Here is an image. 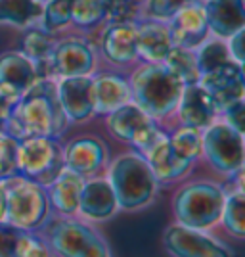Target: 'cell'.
<instances>
[{"instance_id":"23","label":"cell","mask_w":245,"mask_h":257,"mask_svg":"<svg viewBox=\"0 0 245 257\" xmlns=\"http://www.w3.org/2000/svg\"><path fill=\"white\" fill-rule=\"evenodd\" d=\"M92 102L96 113H111L130 102V85L117 75L98 77L92 81Z\"/></svg>"},{"instance_id":"38","label":"cell","mask_w":245,"mask_h":257,"mask_svg":"<svg viewBox=\"0 0 245 257\" xmlns=\"http://www.w3.org/2000/svg\"><path fill=\"white\" fill-rule=\"evenodd\" d=\"M222 111L226 113V119H228L226 125H230L234 131L243 135V128H245V102L243 100H237L234 104H230L228 107H224Z\"/></svg>"},{"instance_id":"8","label":"cell","mask_w":245,"mask_h":257,"mask_svg":"<svg viewBox=\"0 0 245 257\" xmlns=\"http://www.w3.org/2000/svg\"><path fill=\"white\" fill-rule=\"evenodd\" d=\"M203 150L207 160L220 173L241 171L243 167V135L230 125H209L201 135Z\"/></svg>"},{"instance_id":"34","label":"cell","mask_w":245,"mask_h":257,"mask_svg":"<svg viewBox=\"0 0 245 257\" xmlns=\"http://www.w3.org/2000/svg\"><path fill=\"white\" fill-rule=\"evenodd\" d=\"M18 142L14 137L0 133V181L8 179L18 169Z\"/></svg>"},{"instance_id":"16","label":"cell","mask_w":245,"mask_h":257,"mask_svg":"<svg viewBox=\"0 0 245 257\" xmlns=\"http://www.w3.org/2000/svg\"><path fill=\"white\" fill-rule=\"evenodd\" d=\"M117 200L109 182L104 179L85 182L77 211H81L92 221H106L117 211Z\"/></svg>"},{"instance_id":"37","label":"cell","mask_w":245,"mask_h":257,"mask_svg":"<svg viewBox=\"0 0 245 257\" xmlns=\"http://www.w3.org/2000/svg\"><path fill=\"white\" fill-rule=\"evenodd\" d=\"M132 16H134V4H132V0H107L106 18L111 23L130 22Z\"/></svg>"},{"instance_id":"7","label":"cell","mask_w":245,"mask_h":257,"mask_svg":"<svg viewBox=\"0 0 245 257\" xmlns=\"http://www.w3.org/2000/svg\"><path fill=\"white\" fill-rule=\"evenodd\" d=\"M50 209L48 194L33 181H18L8 188L6 223L23 230H31L46 219Z\"/></svg>"},{"instance_id":"19","label":"cell","mask_w":245,"mask_h":257,"mask_svg":"<svg viewBox=\"0 0 245 257\" xmlns=\"http://www.w3.org/2000/svg\"><path fill=\"white\" fill-rule=\"evenodd\" d=\"M106 160V148L98 139H77L64 152V163L67 169L79 175H92L96 173Z\"/></svg>"},{"instance_id":"6","label":"cell","mask_w":245,"mask_h":257,"mask_svg":"<svg viewBox=\"0 0 245 257\" xmlns=\"http://www.w3.org/2000/svg\"><path fill=\"white\" fill-rule=\"evenodd\" d=\"M107 127L115 139L130 142L142 154H148L157 142L167 137L163 131L155 127L151 115H148L144 109H140L136 104H130V102L109 113Z\"/></svg>"},{"instance_id":"28","label":"cell","mask_w":245,"mask_h":257,"mask_svg":"<svg viewBox=\"0 0 245 257\" xmlns=\"http://www.w3.org/2000/svg\"><path fill=\"white\" fill-rule=\"evenodd\" d=\"M41 6L35 0H0V22L27 25L41 16Z\"/></svg>"},{"instance_id":"4","label":"cell","mask_w":245,"mask_h":257,"mask_svg":"<svg viewBox=\"0 0 245 257\" xmlns=\"http://www.w3.org/2000/svg\"><path fill=\"white\" fill-rule=\"evenodd\" d=\"M224 194L218 186L199 182L190 184L174 198V215L178 223L195 230H207L220 221Z\"/></svg>"},{"instance_id":"26","label":"cell","mask_w":245,"mask_h":257,"mask_svg":"<svg viewBox=\"0 0 245 257\" xmlns=\"http://www.w3.org/2000/svg\"><path fill=\"white\" fill-rule=\"evenodd\" d=\"M23 54L35 64L37 77L46 79L54 73L52 54H54V41L41 29H33L23 39Z\"/></svg>"},{"instance_id":"17","label":"cell","mask_w":245,"mask_h":257,"mask_svg":"<svg viewBox=\"0 0 245 257\" xmlns=\"http://www.w3.org/2000/svg\"><path fill=\"white\" fill-rule=\"evenodd\" d=\"M207 25L218 37H232L245 27L243 0H209L205 6Z\"/></svg>"},{"instance_id":"22","label":"cell","mask_w":245,"mask_h":257,"mask_svg":"<svg viewBox=\"0 0 245 257\" xmlns=\"http://www.w3.org/2000/svg\"><path fill=\"white\" fill-rule=\"evenodd\" d=\"M102 50L113 64H128L136 58V25L132 22L111 23L104 33Z\"/></svg>"},{"instance_id":"1","label":"cell","mask_w":245,"mask_h":257,"mask_svg":"<svg viewBox=\"0 0 245 257\" xmlns=\"http://www.w3.org/2000/svg\"><path fill=\"white\" fill-rule=\"evenodd\" d=\"M67 115L60 106L58 90L50 79H37V83L22 94L20 104L12 111L6 123V135L16 140L27 137H48L62 135L67 127Z\"/></svg>"},{"instance_id":"30","label":"cell","mask_w":245,"mask_h":257,"mask_svg":"<svg viewBox=\"0 0 245 257\" xmlns=\"http://www.w3.org/2000/svg\"><path fill=\"white\" fill-rule=\"evenodd\" d=\"M195 60H197V69L199 73H211L216 67L228 64L230 62V50L222 41H211V43H205L199 48V52L195 54Z\"/></svg>"},{"instance_id":"14","label":"cell","mask_w":245,"mask_h":257,"mask_svg":"<svg viewBox=\"0 0 245 257\" xmlns=\"http://www.w3.org/2000/svg\"><path fill=\"white\" fill-rule=\"evenodd\" d=\"M176 107L180 111V119L184 127H193L199 128V131L213 125L214 115L218 111L211 94L199 83L186 85L182 88L180 100H178Z\"/></svg>"},{"instance_id":"25","label":"cell","mask_w":245,"mask_h":257,"mask_svg":"<svg viewBox=\"0 0 245 257\" xmlns=\"http://www.w3.org/2000/svg\"><path fill=\"white\" fill-rule=\"evenodd\" d=\"M37 69L31 60L22 52L0 54V83L16 86L20 92L29 90L37 83Z\"/></svg>"},{"instance_id":"18","label":"cell","mask_w":245,"mask_h":257,"mask_svg":"<svg viewBox=\"0 0 245 257\" xmlns=\"http://www.w3.org/2000/svg\"><path fill=\"white\" fill-rule=\"evenodd\" d=\"M171 29L157 22H144L136 27V54L149 64H161L172 50Z\"/></svg>"},{"instance_id":"3","label":"cell","mask_w":245,"mask_h":257,"mask_svg":"<svg viewBox=\"0 0 245 257\" xmlns=\"http://www.w3.org/2000/svg\"><path fill=\"white\" fill-rule=\"evenodd\" d=\"M107 182L113 188L117 205L123 209H138L149 204L157 186V179L146 158L138 154H127L113 161Z\"/></svg>"},{"instance_id":"36","label":"cell","mask_w":245,"mask_h":257,"mask_svg":"<svg viewBox=\"0 0 245 257\" xmlns=\"http://www.w3.org/2000/svg\"><path fill=\"white\" fill-rule=\"evenodd\" d=\"M22 94L16 86L8 85V83H0V123H4L6 119L12 115V111L20 104Z\"/></svg>"},{"instance_id":"11","label":"cell","mask_w":245,"mask_h":257,"mask_svg":"<svg viewBox=\"0 0 245 257\" xmlns=\"http://www.w3.org/2000/svg\"><path fill=\"white\" fill-rule=\"evenodd\" d=\"M199 85L211 94L214 106L220 111L237 100H243L245 94V81L241 64L228 62V64L216 67L211 73H205L199 79Z\"/></svg>"},{"instance_id":"2","label":"cell","mask_w":245,"mask_h":257,"mask_svg":"<svg viewBox=\"0 0 245 257\" xmlns=\"http://www.w3.org/2000/svg\"><path fill=\"white\" fill-rule=\"evenodd\" d=\"M182 88L178 77L165 64H148L130 81V100L151 117H165L176 109Z\"/></svg>"},{"instance_id":"27","label":"cell","mask_w":245,"mask_h":257,"mask_svg":"<svg viewBox=\"0 0 245 257\" xmlns=\"http://www.w3.org/2000/svg\"><path fill=\"white\" fill-rule=\"evenodd\" d=\"M171 69L174 75L178 77L182 85H195L199 83L201 73L197 69V60L195 54H192V50L188 48H180V46H172V50L167 54V58L161 62Z\"/></svg>"},{"instance_id":"20","label":"cell","mask_w":245,"mask_h":257,"mask_svg":"<svg viewBox=\"0 0 245 257\" xmlns=\"http://www.w3.org/2000/svg\"><path fill=\"white\" fill-rule=\"evenodd\" d=\"M146 161H148L153 177L163 182L178 179L182 175H186V173L190 171V167H192V161L182 158V156H178L174 152V148L169 142V137H165L161 142H157L146 154Z\"/></svg>"},{"instance_id":"12","label":"cell","mask_w":245,"mask_h":257,"mask_svg":"<svg viewBox=\"0 0 245 257\" xmlns=\"http://www.w3.org/2000/svg\"><path fill=\"white\" fill-rule=\"evenodd\" d=\"M58 100L69 121H86L94 113L92 102V79L88 75L64 77L60 85H56Z\"/></svg>"},{"instance_id":"35","label":"cell","mask_w":245,"mask_h":257,"mask_svg":"<svg viewBox=\"0 0 245 257\" xmlns=\"http://www.w3.org/2000/svg\"><path fill=\"white\" fill-rule=\"evenodd\" d=\"M192 0H148L146 10L153 20H171L176 12L184 8Z\"/></svg>"},{"instance_id":"21","label":"cell","mask_w":245,"mask_h":257,"mask_svg":"<svg viewBox=\"0 0 245 257\" xmlns=\"http://www.w3.org/2000/svg\"><path fill=\"white\" fill-rule=\"evenodd\" d=\"M0 257H50V251L31 230L0 223Z\"/></svg>"},{"instance_id":"31","label":"cell","mask_w":245,"mask_h":257,"mask_svg":"<svg viewBox=\"0 0 245 257\" xmlns=\"http://www.w3.org/2000/svg\"><path fill=\"white\" fill-rule=\"evenodd\" d=\"M171 146L174 148V152L186 158V160L193 161L195 158H199V154L203 150V142H201V133L199 128H193V127H184L178 128L171 139Z\"/></svg>"},{"instance_id":"10","label":"cell","mask_w":245,"mask_h":257,"mask_svg":"<svg viewBox=\"0 0 245 257\" xmlns=\"http://www.w3.org/2000/svg\"><path fill=\"white\" fill-rule=\"evenodd\" d=\"M163 244L174 257H232L214 238L184 225L169 226L163 234Z\"/></svg>"},{"instance_id":"33","label":"cell","mask_w":245,"mask_h":257,"mask_svg":"<svg viewBox=\"0 0 245 257\" xmlns=\"http://www.w3.org/2000/svg\"><path fill=\"white\" fill-rule=\"evenodd\" d=\"M71 2L73 0H48L43 10V25L46 31H58L71 22Z\"/></svg>"},{"instance_id":"13","label":"cell","mask_w":245,"mask_h":257,"mask_svg":"<svg viewBox=\"0 0 245 257\" xmlns=\"http://www.w3.org/2000/svg\"><path fill=\"white\" fill-rule=\"evenodd\" d=\"M171 20L172 25L169 29H171L174 46L192 50V48L199 46L205 41L209 25H207V16H205L203 6L188 2L184 8H180L172 16Z\"/></svg>"},{"instance_id":"41","label":"cell","mask_w":245,"mask_h":257,"mask_svg":"<svg viewBox=\"0 0 245 257\" xmlns=\"http://www.w3.org/2000/svg\"><path fill=\"white\" fill-rule=\"evenodd\" d=\"M43 2H48V0H43Z\"/></svg>"},{"instance_id":"24","label":"cell","mask_w":245,"mask_h":257,"mask_svg":"<svg viewBox=\"0 0 245 257\" xmlns=\"http://www.w3.org/2000/svg\"><path fill=\"white\" fill-rule=\"evenodd\" d=\"M85 186V179L83 175L71 171L64 167L58 173V177L50 182V194L48 200L52 205L64 215L77 213L79 207V198H81V190Z\"/></svg>"},{"instance_id":"29","label":"cell","mask_w":245,"mask_h":257,"mask_svg":"<svg viewBox=\"0 0 245 257\" xmlns=\"http://www.w3.org/2000/svg\"><path fill=\"white\" fill-rule=\"evenodd\" d=\"M222 219L224 226L228 228L230 234L243 238L245 236V198L241 192H235L228 198H224L222 207Z\"/></svg>"},{"instance_id":"40","label":"cell","mask_w":245,"mask_h":257,"mask_svg":"<svg viewBox=\"0 0 245 257\" xmlns=\"http://www.w3.org/2000/svg\"><path fill=\"white\" fill-rule=\"evenodd\" d=\"M6 209H8V186L0 182V223H6Z\"/></svg>"},{"instance_id":"9","label":"cell","mask_w":245,"mask_h":257,"mask_svg":"<svg viewBox=\"0 0 245 257\" xmlns=\"http://www.w3.org/2000/svg\"><path fill=\"white\" fill-rule=\"evenodd\" d=\"M50 246L62 257H109L98 232L77 221L56 223L50 230Z\"/></svg>"},{"instance_id":"5","label":"cell","mask_w":245,"mask_h":257,"mask_svg":"<svg viewBox=\"0 0 245 257\" xmlns=\"http://www.w3.org/2000/svg\"><path fill=\"white\" fill-rule=\"evenodd\" d=\"M18 169L37 184H50L64 169L60 144L48 137H27L18 142Z\"/></svg>"},{"instance_id":"15","label":"cell","mask_w":245,"mask_h":257,"mask_svg":"<svg viewBox=\"0 0 245 257\" xmlns=\"http://www.w3.org/2000/svg\"><path fill=\"white\" fill-rule=\"evenodd\" d=\"M52 64L54 73L62 77L88 75L94 67V52L88 44L69 39L54 46Z\"/></svg>"},{"instance_id":"32","label":"cell","mask_w":245,"mask_h":257,"mask_svg":"<svg viewBox=\"0 0 245 257\" xmlns=\"http://www.w3.org/2000/svg\"><path fill=\"white\" fill-rule=\"evenodd\" d=\"M107 0H73L71 2V22L77 25H96L106 18Z\"/></svg>"},{"instance_id":"39","label":"cell","mask_w":245,"mask_h":257,"mask_svg":"<svg viewBox=\"0 0 245 257\" xmlns=\"http://www.w3.org/2000/svg\"><path fill=\"white\" fill-rule=\"evenodd\" d=\"M228 50H230V56H234L235 62L237 64H243V29L241 31L234 33L232 37H230V46H228Z\"/></svg>"}]
</instances>
